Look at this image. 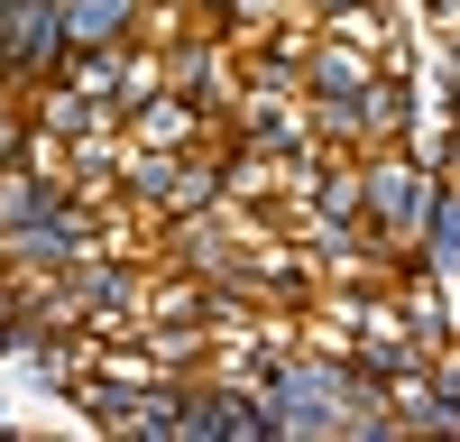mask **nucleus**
<instances>
[{
  "label": "nucleus",
  "mask_w": 460,
  "mask_h": 442,
  "mask_svg": "<svg viewBox=\"0 0 460 442\" xmlns=\"http://www.w3.org/2000/svg\"><path fill=\"white\" fill-rule=\"evenodd\" d=\"M0 433H10V405H0Z\"/></svg>",
  "instance_id": "nucleus-13"
},
{
  "label": "nucleus",
  "mask_w": 460,
  "mask_h": 442,
  "mask_svg": "<svg viewBox=\"0 0 460 442\" xmlns=\"http://www.w3.org/2000/svg\"><path fill=\"white\" fill-rule=\"evenodd\" d=\"M74 56V37H65V0H10V19H0V74H10L19 93L37 84H56Z\"/></svg>",
  "instance_id": "nucleus-2"
},
{
  "label": "nucleus",
  "mask_w": 460,
  "mask_h": 442,
  "mask_svg": "<svg viewBox=\"0 0 460 442\" xmlns=\"http://www.w3.org/2000/svg\"><path fill=\"white\" fill-rule=\"evenodd\" d=\"M56 194H74V184H56L47 166H28V157H19V166H0V231H28V221L47 212Z\"/></svg>",
  "instance_id": "nucleus-7"
},
{
  "label": "nucleus",
  "mask_w": 460,
  "mask_h": 442,
  "mask_svg": "<svg viewBox=\"0 0 460 442\" xmlns=\"http://www.w3.org/2000/svg\"><path fill=\"white\" fill-rule=\"evenodd\" d=\"M359 184H368V231L387 240V249H405V258H414L442 166H433L414 138H387V147H359Z\"/></svg>",
  "instance_id": "nucleus-1"
},
{
  "label": "nucleus",
  "mask_w": 460,
  "mask_h": 442,
  "mask_svg": "<svg viewBox=\"0 0 460 442\" xmlns=\"http://www.w3.org/2000/svg\"><path fill=\"white\" fill-rule=\"evenodd\" d=\"M28 138H37L28 93H0V166H19V157H28Z\"/></svg>",
  "instance_id": "nucleus-8"
},
{
  "label": "nucleus",
  "mask_w": 460,
  "mask_h": 442,
  "mask_svg": "<svg viewBox=\"0 0 460 442\" xmlns=\"http://www.w3.org/2000/svg\"><path fill=\"white\" fill-rule=\"evenodd\" d=\"M414 129H424V84H414V65H387L359 93V147H387V138H414Z\"/></svg>",
  "instance_id": "nucleus-4"
},
{
  "label": "nucleus",
  "mask_w": 460,
  "mask_h": 442,
  "mask_svg": "<svg viewBox=\"0 0 460 442\" xmlns=\"http://www.w3.org/2000/svg\"><path fill=\"white\" fill-rule=\"evenodd\" d=\"M0 19H10V0H0Z\"/></svg>",
  "instance_id": "nucleus-14"
},
{
  "label": "nucleus",
  "mask_w": 460,
  "mask_h": 442,
  "mask_svg": "<svg viewBox=\"0 0 460 442\" xmlns=\"http://www.w3.org/2000/svg\"><path fill=\"white\" fill-rule=\"evenodd\" d=\"M120 129H129L138 147H203V138H221V120H212L194 93H175V84H166V93H147Z\"/></svg>",
  "instance_id": "nucleus-5"
},
{
  "label": "nucleus",
  "mask_w": 460,
  "mask_h": 442,
  "mask_svg": "<svg viewBox=\"0 0 460 442\" xmlns=\"http://www.w3.org/2000/svg\"><path fill=\"white\" fill-rule=\"evenodd\" d=\"M341 10H368V0H304V19H341Z\"/></svg>",
  "instance_id": "nucleus-12"
},
{
  "label": "nucleus",
  "mask_w": 460,
  "mask_h": 442,
  "mask_svg": "<svg viewBox=\"0 0 460 442\" xmlns=\"http://www.w3.org/2000/svg\"><path fill=\"white\" fill-rule=\"evenodd\" d=\"M147 10H157V0H65V37L74 47H138Z\"/></svg>",
  "instance_id": "nucleus-6"
},
{
  "label": "nucleus",
  "mask_w": 460,
  "mask_h": 442,
  "mask_svg": "<svg viewBox=\"0 0 460 442\" xmlns=\"http://www.w3.org/2000/svg\"><path fill=\"white\" fill-rule=\"evenodd\" d=\"M175 10L194 19V28H230V10H240V0H175Z\"/></svg>",
  "instance_id": "nucleus-11"
},
{
  "label": "nucleus",
  "mask_w": 460,
  "mask_h": 442,
  "mask_svg": "<svg viewBox=\"0 0 460 442\" xmlns=\"http://www.w3.org/2000/svg\"><path fill=\"white\" fill-rule=\"evenodd\" d=\"M377 74H387V56H368L359 37L323 28V37H314V56H304V93H314V102H359Z\"/></svg>",
  "instance_id": "nucleus-3"
},
{
  "label": "nucleus",
  "mask_w": 460,
  "mask_h": 442,
  "mask_svg": "<svg viewBox=\"0 0 460 442\" xmlns=\"http://www.w3.org/2000/svg\"><path fill=\"white\" fill-rule=\"evenodd\" d=\"M19 305H28V286L0 268V350H19Z\"/></svg>",
  "instance_id": "nucleus-10"
},
{
  "label": "nucleus",
  "mask_w": 460,
  "mask_h": 442,
  "mask_svg": "<svg viewBox=\"0 0 460 442\" xmlns=\"http://www.w3.org/2000/svg\"><path fill=\"white\" fill-rule=\"evenodd\" d=\"M286 19H304V0H240V10H230V37H267Z\"/></svg>",
  "instance_id": "nucleus-9"
}]
</instances>
